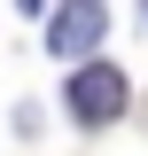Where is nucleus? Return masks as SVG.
Masks as SVG:
<instances>
[{
    "label": "nucleus",
    "instance_id": "obj_1",
    "mask_svg": "<svg viewBox=\"0 0 148 156\" xmlns=\"http://www.w3.org/2000/svg\"><path fill=\"white\" fill-rule=\"evenodd\" d=\"M62 101H70L78 125H117V117H125V101H132V86H125V70H117V62H78L70 86H62Z\"/></svg>",
    "mask_w": 148,
    "mask_h": 156
},
{
    "label": "nucleus",
    "instance_id": "obj_2",
    "mask_svg": "<svg viewBox=\"0 0 148 156\" xmlns=\"http://www.w3.org/2000/svg\"><path fill=\"white\" fill-rule=\"evenodd\" d=\"M101 31H109V16H101L93 0H70V8L55 16V31H47V47H55L62 62H78V55H93V47H101Z\"/></svg>",
    "mask_w": 148,
    "mask_h": 156
}]
</instances>
